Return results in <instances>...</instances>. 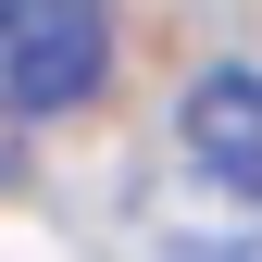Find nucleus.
Instances as JSON below:
<instances>
[{
  "label": "nucleus",
  "instance_id": "f03ea898",
  "mask_svg": "<svg viewBox=\"0 0 262 262\" xmlns=\"http://www.w3.org/2000/svg\"><path fill=\"white\" fill-rule=\"evenodd\" d=\"M175 138H187V162H200V175H262V75H237V62H225V75H200L175 100Z\"/></svg>",
  "mask_w": 262,
  "mask_h": 262
},
{
  "label": "nucleus",
  "instance_id": "f257e3e1",
  "mask_svg": "<svg viewBox=\"0 0 262 262\" xmlns=\"http://www.w3.org/2000/svg\"><path fill=\"white\" fill-rule=\"evenodd\" d=\"M113 75V0H0V100L13 113H75Z\"/></svg>",
  "mask_w": 262,
  "mask_h": 262
}]
</instances>
